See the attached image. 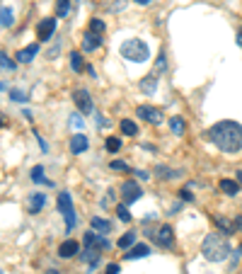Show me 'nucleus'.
Segmentation results:
<instances>
[{
	"instance_id": "cd10ccee",
	"label": "nucleus",
	"mask_w": 242,
	"mask_h": 274,
	"mask_svg": "<svg viewBox=\"0 0 242 274\" xmlns=\"http://www.w3.org/2000/svg\"><path fill=\"white\" fill-rule=\"evenodd\" d=\"M216 226L221 228V231H225V236H230V233H235V223H230L228 219H221V216H216Z\"/></svg>"
},
{
	"instance_id": "2f4dec72",
	"label": "nucleus",
	"mask_w": 242,
	"mask_h": 274,
	"mask_svg": "<svg viewBox=\"0 0 242 274\" xmlns=\"http://www.w3.org/2000/svg\"><path fill=\"white\" fill-rule=\"evenodd\" d=\"M104 146H107V150H109V153H119V150H121V141H119L116 136H109Z\"/></svg>"
},
{
	"instance_id": "c9c22d12",
	"label": "nucleus",
	"mask_w": 242,
	"mask_h": 274,
	"mask_svg": "<svg viewBox=\"0 0 242 274\" xmlns=\"http://www.w3.org/2000/svg\"><path fill=\"white\" fill-rule=\"evenodd\" d=\"M10 97H12L15 102H24V100H27V95L22 90H10Z\"/></svg>"
},
{
	"instance_id": "c85d7f7f",
	"label": "nucleus",
	"mask_w": 242,
	"mask_h": 274,
	"mask_svg": "<svg viewBox=\"0 0 242 274\" xmlns=\"http://www.w3.org/2000/svg\"><path fill=\"white\" fill-rule=\"evenodd\" d=\"M165 68H167V56H165V51H162V54L158 56V61H155V68H153V73L160 75L162 71H165Z\"/></svg>"
},
{
	"instance_id": "c756f323",
	"label": "nucleus",
	"mask_w": 242,
	"mask_h": 274,
	"mask_svg": "<svg viewBox=\"0 0 242 274\" xmlns=\"http://www.w3.org/2000/svg\"><path fill=\"white\" fill-rule=\"evenodd\" d=\"M104 29H107V22H104V19L94 17L92 22H90V32H94V34H102Z\"/></svg>"
},
{
	"instance_id": "f257e3e1",
	"label": "nucleus",
	"mask_w": 242,
	"mask_h": 274,
	"mask_svg": "<svg viewBox=\"0 0 242 274\" xmlns=\"http://www.w3.org/2000/svg\"><path fill=\"white\" fill-rule=\"evenodd\" d=\"M206 136H208V141L213 146L218 150H223V153H238V150H242V127L238 122H230V119L218 122V124H213L208 129Z\"/></svg>"
},
{
	"instance_id": "37998d69",
	"label": "nucleus",
	"mask_w": 242,
	"mask_h": 274,
	"mask_svg": "<svg viewBox=\"0 0 242 274\" xmlns=\"http://www.w3.org/2000/svg\"><path fill=\"white\" fill-rule=\"evenodd\" d=\"M238 46L242 49V32H238Z\"/></svg>"
},
{
	"instance_id": "a878e982",
	"label": "nucleus",
	"mask_w": 242,
	"mask_h": 274,
	"mask_svg": "<svg viewBox=\"0 0 242 274\" xmlns=\"http://www.w3.org/2000/svg\"><path fill=\"white\" fill-rule=\"evenodd\" d=\"M119 129H121L126 136H138V127H136V122H131V119H124V122L119 124Z\"/></svg>"
},
{
	"instance_id": "c03bdc74",
	"label": "nucleus",
	"mask_w": 242,
	"mask_h": 274,
	"mask_svg": "<svg viewBox=\"0 0 242 274\" xmlns=\"http://www.w3.org/2000/svg\"><path fill=\"white\" fill-rule=\"evenodd\" d=\"M238 182H240V187H242V170L238 172Z\"/></svg>"
},
{
	"instance_id": "7c9ffc66",
	"label": "nucleus",
	"mask_w": 242,
	"mask_h": 274,
	"mask_svg": "<svg viewBox=\"0 0 242 274\" xmlns=\"http://www.w3.org/2000/svg\"><path fill=\"white\" fill-rule=\"evenodd\" d=\"M116 216H119V219H121V221H126V223H129V221H131L129 204H119V206H116Z\"/></svg>"
},
{
	"instance_id": "dca6fc26",
	"label": "nucleus",
	"mask_w": 242,
	"mask_h": 274,
	"mask_svg": "<svg viewBox=\"0 0 242 274\" xmlns=\"http://www.w3.org/2000/svg\"><path fill=\"white\" fill-rule=\"evenodd\" d=\"M99 257H102V250H99V248H87V245H85V253H82V260H85V262H90V267H97V262H99Z\"/></svg>"
},
{
	"instance_id": "4be33fe9",
	"label": "nucleus",
	"mask_w": 242,
	"mask_h": 274,
	"mask_svg": "<svg viewBox=\"0 0 242 274\" xmlns=\"http://www.w3.org/2000/svg\"><path fill=\"white\" fill-rule=\"evenodd\" d=\"M71 10H73L71 0H58V2H56V17H68V15H71Z\"/></svg>"
},
{
	"instance_id": "412c9836",
	"label": "nucleus",
	"mask_w": 242,
	"mask_h": 274,
	"mask_svg": "<svg viewBox=\"0 0 242 274\" xmlns=\"http://www.w3.org/2000/svg\"><path fill=\"white\" fill-rule=\"evenodd\" d=\"M169 129H172L174 136H184V129H186L184 119L182 117H169Z\"/></svg>"
},
{
	"instance_id": "aec40b11",
	"label": "nucleus",
	"mask_w": 242,
	"mask_h": 274,
	"mask_svg": "<svg viewBox=\"0 0 242 274\" xmlns=\"http://www.w3.org/2000/svg\"><path fill=\"white\" fill-rule=\"evenodd\" d=\"M44 201H46V197H44L41 192H34V194L29 197V214H39L41 206H44Z\"/></svg>"
},
{
	"instance_id": "1a4fd4ad",
	"label": "nucleus",
	"mask_w": 242,
	"mask_h": 274,
	"mask_svg": "<svg viewBox=\"0 0 242 274\" xmlns=\"http://www.w3.org/2000/svg\"><path fill=\"white\" fill-rule=\"evenodd\" d=\"M56 32V17H44L37 27V39L39 41H49Z\"/></svg>"
},
{
	"instance_id": "b1692460",
	"label": "nucleus",
	"mask_w": 242,
	"mask_h": 274,
	"mask_svg": "<svg viewBox=\"0 0 242 274\" xmlns=\"http://www.w3.org/2000/svg\"><path fill=\"white\" fill-rule=\"evenodd\" d=\"M155 172H158L162 180H172V177H179V175H182L179 170H169V167H165V165H158V167H155Z\"/></svg>"
},
{
	"instance_id": "6ab92c4d",
	"label": "nucleus",
	"mask_w": 242,
	"mask_h": 274,
	"mask_svg": "<svg viewBox=\"0 0 242 274\" xmlns=\"http://www.w3.org/2000/svg\"><path fill=\"white\" fill-rule=\"evenodd\" d=\"M90 226H92V231H97V233H109V231H112V221L99 219V216H94V219L90 221Z\"/></svg>"
},
{
	"instance_id": "f03ea898",
	"label": "nucleus",
	"mask_w": 242,
	"mask_h": 274,
	"mask_svg": "<svg viewBox=\"0 0 242 274\" xmlns=\"http://www.w3.org/2000/svg\"><path fill=\"white\" fill-rule=\"evenodd\" d=\"M201 253L208 262H223L228 260V255L233 253L230 250V243L228 238L221 236V233H211V236L204 238V245H201Z\"/></svg>"
},
{
	"instance_id": "4c0bfd02",
	"label": "nucleus",
	"mask_w": 242,
	"mask_h": 274,
	"mask_svg": "<svg viewBox=\"0 0 242 274\" xmlns=\"http://www.w3.org/2000/svg\"><path fill=\"white\" fill-rule=\"evenodd\" d=\"M71 124H73V127H82V124H85V119H82V117H78V114H73Z\"/></svg>"
},
{
	"instance_id": "473e14b6",
	"label": "nucleus",
	"mask_w": 242,
	"mask_h": 274,
	"mask_svg": "<svg viewBox=\"0 0 242 274\" xmlns=\"http://www.w3.org/2000/svg\"><path fill=\"white\" fill-rule=\"evenodd\" d=\"M0 66H2V71H5V73H7V71H10V73H12V71H15V63H12V61H10V56L5 54V51H2V54H0Z\"/></svg>"
},
{
	"instance_id": "0eeeda50",
	"label": "nucleus",
	"mask_w": 242,
	"mask_h": 274,
	"mask_svg": "<svg viewBox=\"0 0 242 274\" xmlns=\"http://www.w3.org/2000/svg\"><path fill=\"white\" fill-rule=\"evenodd\" d=\"M141 184L133 182V180H126V182L121 184V197H124V204H133V201L141 199Z\"/></svg>"
},
{
	"instance_id": "4468645a",
	"label": "nucleus",
	"mask_w": 242,
	"mask_h": 274,
	"mask_svg": "<svg viewBox=\"0 0 242 274\" xmlns=\"http://www.w3.org/2000/svg\"><path fill=\"white\" fill-rule=\"evenodd\" d=\"M37 51H39V44H32V46H27V49H22V51H17V58L19 63H32L34 61V56H37Z\"/></svg>"
},
{
	"instance_id": "ea45409f",
	"label": "nucleus",
	"mask_w": 242,
	"mask_h": 274,
	"mask_svg": "<svg viewBox=\"0 0 242 274\" xmlns=\"http://www.w3.org/2000/svg\"><path fill=\"white\" fill-rule=\"evenodd\" d=\"M136 175H138V180H148L150 172H146V170H136Z\"/></svg>"
},
{
	"instance_id": "39448f33",
	"label": "nucleus",
	"mask_w": 242,
	"mask_h": 274,
	"mask_svg": "<svg viewBox=\"0 0 242 274\" xmlns=\"http://www.w3.org/2000/svg\"><path fill=\"white\" fill-rule=\"evenodd\" d=\"M153 240H155L158 248H162V250H172V248H174V231H172L169 226H160V228L153 233Z\"/></svg>"
},
{
	"instance_id": "f3484780",
	"label": "nucleus",
	"mask_w": 242,
	"mask_h": 274,
	"mask_svg": "<svg viewBox=\"0 0 242 274\" xmlns=\"http://www.w3.org/2000/svg\"><path fill=\"white\" fill-rule=\"evenodd\" d=\"M221 192L228 197H235L240 192V182L238 180H221Z\"/></svg>"
},
{
	"instance_id": "9d476101",
	"label": "nucleus",
	"mask_w": 242,
	"mask_h": 274,
	"mask_svg": "<svg viewBox=\"0 0 242 274\" xmlns=\"http://www.w3.org/2000/svg\"><path fill=\"white\" fill-rule=\"evenodd\" d=\"M85 245H87V248H99V250H109V248H112L109 238L104 236V233H97V231L85 233Z\"/></svg>"
},
{
	"instance_id": "a19ab883",
	"label": "nucleus",
	"mask_w": 242,
	"mask_h": 274,
	"mask_svg": "<svg viewBox=\"0 0 242 274\" xmlns=\"http://www.w3.org/2000/svg\"><path fill=\"white\" fill-rule=\"evenodd\" d=\"M235 231H240V233H242V216L235 219Z\"/></svg>"
},
{
	"instance_id": "a211bd4d",
	"label": "nucleus",
	"mask_w": 242,
	"mask_h": 274,
	"mask_svg": "<svg viewBox=\"0 0 242 274\" xmlns=\"http://www.w3.org/2000/svg\"><path fill=\"white\" fill-rule=\"evenodd\" d=\"M141 90L146 92V95H153V92L158 90V75L150 73L148 78H143V80H141Z\"/></svg>"
},
{
	"instance_id": "393cba45",
	"label": "nucleus",
	"mask_w": 242,
	"mask_h": 274,
	"mask_svg": "<svg viewBox=\"0 0 242 274\" xmlns=\"http://www.w3.org/2000/svg\"><path fill=\"white\" fill-rule=\"evenodd\" d=\"M133 243H136V233H126V236L119 238V243H116V245H119V248L126 253V250H131V248H133Z\"/></svg>"
},
{
	"instance_id": "2eb2a0df",
	"label": "nucleus",
	"mask_w": 242,
	"mask_h": 274,
	"mask_svg": "<svg viewBox=\"0 0 242 274\" xmlns=\"http://www.w3.org/2000/svg\"><path fill=\"white\" fill-rule=\"evenodd\" d=\"M124 255H126V260H141V257H148L150 255V248H148V245H133V248L126 250Z\"/></svg>"
},
{
	"instance_id": "bb28decb",
	"label": "nucleus",
	"mask_w": 242,
	"mask_h": 274,
	"mask_svg": "<svg viewBox=\"0 0 242 274\" xmlns=\"http://www.w3.org/2000/svg\"><path fill=\"white\" fill-rule=\"evenodd\" d=\"M0 17H2L0 22H2V27H5V29L15 24V15H12V10H10V7H2V10H0Z\"/></svg>"
},
{
	"instance_id": "e433bc0d",
	"label": "nucleus",
	"mask_w": 242,
	"mask_h": 274,
	"mask_svg": "<svg viewBox=\"0 0 242 274\" xmlns=\"http://www.w3.org/2000/svg\"><path fill=\"white\" fill-rule=\"evenodd\" d=\"M179 197H182L184 201H194V194H191L189 189H179Z\"/></svg>"
},
{
	"instance_id": "a18cd8bd",
	"label": "nucleus",
	"mask_w": 242,
	"mask_h": 274,
	"mask_svg": "<svg viewBox=\"0 0 242 274\" xmlns=\"http://www.w3.org/2000/svg\"><path fill=\"white\" fill-rule=\"evenodd\" d=\"M49 274H58V272H56V270H49Z\"/></svg>"
},
{
	"instance_id": "ddd939ff",
	"label": "nucleus",
	"mask_w": 242,
	"mask_h": 274,
	"mask_svg": "<svg viewBox=\"0 0 242 274\" xmlns=\"http://www.w3.org/2000/svg\"><path fill=\"white\" fill-rule=\"evenodd\" d=\"M78 250H80V245H78L75 240H66V243L58 248V255L63 257V260H68V257H75V255H78Z\"/></svg>"
},
{
	"instance_id": "6e6552de",
	"label": "nucleus",
	"mask_w": 242,
	"mask_h": 274,
	"mask_svg": "<svg viewBox=\"0 0 242 274\" xmlns=\"http://www.w3.org/2000/svg\"><path fill=\"white\" fill-rule=\"evenodd\" d=\"M136 114L143 119V122H148V124H153V127H158V124H162V112L155 110V107H148V105H141L138 110H136Z\"/></svg>"
},
{
	"instance_id": "423d86ee",
	"label": "nucleus",
	"mask_w": 242,
	"mask_h": 274,
	"mask_svg": "<svg viewBox=\"0 0 242 274\" xmlns=\"http://www.w3.org/2000/svg\"><path fill=\"white\" fill-rule=\"evenodd\" d=\"M73 102H75V107L82 112V114H92V110H94L92 95L85 90V88H78V90L73 92Z\"/></svg>"
},
{
	"instance_id": "79ce46f5",
	"label": "nucleus",
	"mask_w": 242,
	"mask_h": 274,
	"mask_svg": "<svg viewBox=\"0 0 242 274\" xmlns=\"http://www.w3.org/2000/svg\"><path fill=\"white\" fill-rule=\"evenodd\" d=\"M136 2H138V5H150L153 0H136Z\"/></svg>"
},
{
	"instance_id": "58836bf2",
	"label": "nucleus",
	"mask_w": 242,
	"mask_h": 274,
	"mask_svg": "<svg viewBox=\"0 0 242 274\" xmlns=\"http://www.w3.org/2000/svg\"><path fill=\"white\" fill-rule=\"evenodd\" d=\"M104 274H119V265H107V272Z\"/></svg>"
},
{
	"instance_id": "f8f14e48",
	"label": "nucleus",
	"mask_w": 242,
	"mask_h": 274,
	"mask_svg": "<svg viewBox=\"0 0 242 274\" xmlns=\"http://www.w3.org/2000/svg\"><path fill=\"white\" fill-rule=\"evenodd\" d=\"M87 146H90V141H87L85 134H75V136H71V153H73V155L87 150Z\"/></svg>"
},
{
	"instance_id": "20e7f679",
	"label": "nucleus",
	"mask_w": 242,
	"mask_h": 274,
	"mask_svg": "<svg viewBox=\"0 0 242 274\" xmlns=\"http://www.w3.org/2000/svg\"><path fill=\"white\" fill-rule=\"evenodd\" d=\"M58 211L63 214V219H66V228L68 231H73L75 228V209H73V199H71V194L68 192H58Z\"/></svg>"
},
{
	"instance_id": "f704fd0d",
	"label": "nucleus",
	"mask_w": 242,
	"mask_h": 274,
	"mask_svg": "<svg viewBox=\"0 0 242 274\" xmlns=\"http://www.w3.org/2000/svg\"><path fill=\"white\" fill-rule=\"evenodd\" d=\"M112 170H121V172H129L131 167H129V163H124V160H114V163H112Z\"/></svg>"
},
{
	"instance_id": "72a5a7b5",
	"label": "nucleus",
	"mask_w": 242,
	"mask_h": 274,
	"mask_svg": "<svg viewBox=\"0 0 242 274\" xmlns=\"http://www.w3.org/2000/svg\"><path fill=\"white\" fill-rule=\"evenodd\" d=\"M32 180H34L37 184L46 182V180H44V167H41V165H34V167H32ZM46 184H49V182H46Z\"/></svg>"
},
{
	"instance_id": "5701e85b",
	"label": "nucleus",
	"mask_w": 242,
	"mask_h": 274,
	"mask_svg": "<svg viewBox=\"0 0 242 274\" xmlns=\"http://www.w3.org/2000/svg\"><path fill=\"white\" fill-rule=\"evenodd\" d=\"M71 68H73L75 73H82V71H85V63H82L80 51H71Z\"/></svg>"
},
{
	"instance_id": "9b49d317",
	"label": "nucleus",
	"mask_w": 242,
	"mask_h": 274,
	"mask_svg": "<svg viewBox=\"0 0 242 274\" xmlns=\"http://www.w3.org/2000/svg\"><path fill=\"white\" fill-rule=\"evenodd\" d=\"M102 46V34H94V32H85V37H82V51H94V49H99Z\"/></svg>"
},
{
	"instance_id": "7ed1b4c3",
	"label": "nucleus",
	"mask_w": 242,
	"mask_h": 274,
	"mask_svg": "<svg viewBox=\"0 0 242 274\" xmlns=\"http://www.w3.org/2000/svg\"><path fill=\"white\" fill-rule=\"evenodd\" d=\"M119 54L124 56L131 63H146L150 58V49L143 39H126L121 46H119Z\"/></svg>"
}]
</instances>
